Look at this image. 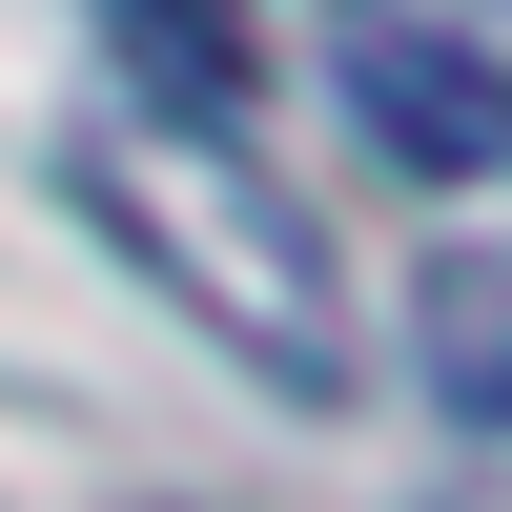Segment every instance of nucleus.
Returning <instances> with one entry per match:
<instances>
[{
	"label": "nucleus",
	"mask_w": 512,
	"mask_h": 512,
	"mask_svg": "<svg viewBox=\"0 0 512 512\" xmlns=\"http://www.w3.org/2000/svg\"><path fill=\"white\" fill-rule=\"evenodd\" d=\"M103 41L144 62L164 123H205V144H226V103H246V0H103Z\"/></svg>",
	"instance_id": "3"
},
{
	"label": "nucleus",
	"mask_w": 512,
	"mask_h": 512,
	"mask_svg": "<svg viewBox=\"0 0 512 512\" xmlns=\"http://www.w3.org/2000/svg\"><path fill=\"white\" fill-rule=\"evenodd\" d=\"M62 185H82V226H103L144 287H185V308L226 328V349L267 369L287 410H328V390H349V308H328V246L287 226V185H267L246 144H205V123H103Z\"/></svg>",
	"instance_id": "1"
},
{
	"label": "nucleus",
	"mask_w": 512,
	"mask_h": 512,
	"mask_svg": "<svg viewBox=\"0 0 512 512\" xmlns=\"http://www.w3.org/2000/svg\"><path fill=\"white\" fill-rule=\"evenodd\" d=\"M349 123L410 164V185L512 164V82H492V41H431V21H369V41H349Z\"/></svg>",
	"instance_id": "2"
}]
</instances>
